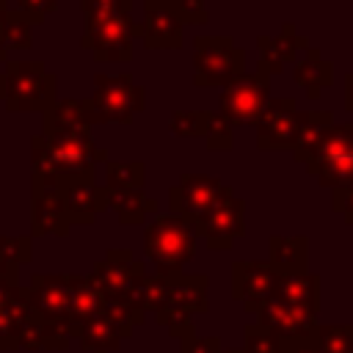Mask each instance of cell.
I'll return each mask as SVG.
<instances>
[{
    "mask_svg": "<svg viewBox=\"0 0 353 353\" xmlns=\"http://www.w3.org/2000/svg\"><path fill=\"white\" fill-rule=\"evenodd\" d=\"M176 11L185 25H204L207 22V0H174Z\"/></svg>",
    "mask_w": 353,
    "mask_h": 353,
    "instance_id": "39",
    "label": "cell"
},
{
    "mask_svg": "<svg viewBox=\"0 0 353 353\" xmlns=\"http://www.w3.org/2000/svg\"><path fill=\"white\" fill-rule=\"evenodd\" d=\"M63 190V204H66V218L69 223H83L91 226L102 210H108V193L99 188L94 179L80 176V179H66L61 185Z\"/></svg>",
    "mask_w": 353,
    "mask_h": 353,
    "instance_id": "20",
    "label": "cell"
},
{
    "mask_svg": "<svg viewBox=\"0 0 353 353\" xmlns=\"http://www.w3.org/2000/svg\"><path fill=\"white\" fill-rule=\"evenodd\" d=\"M141 36V25L132 22L130 14H119L110 19L99 22H85L83 25V50H91L97 61H116L127 63L132 58V39Z\"/></svg>",
    "mask_w": 353,
    "mask_h": 353,
    "instance_id": "10",
    "label": "cell"
},
{
    "mask_svg": "<svg viewBox=\"0 0 353 353\" xmlns=\"http://www.w3.org/2000/svg\"><path fill=\"white\" fill-rule=\"evenodd\" d=\"M105 188H143L146 165L141 160H105Z\"/></svg>",
    "mask_w": 353,
    "mask_h": 353,
    "instance_id": "30",
    "label": "cell"
},
{
    "mask_svg": "<svg viewBox=\"0 0 353 353\" xmlns=\"http://www.w3.org/2000/svg\"><path fill=\"white\" fill-rule=\"evenodd\" d=\"M108 193V210L116 212L119 223L135 226L143 223L149 212L157 210V201L143 193V188H105Z\"/></svg>",
    "mask_w": 353,
    "mask_h": 353,
    "instance_id": "23",
    "label": "cell"
},
{
    "mask_svg": "<svg viewBox=\"0 0 353 353\" xmlns=\"http://www.w3.org/2000/svg\"><path fill=\"white\" fill-rule=\"evenodd\" d=\"M44 135L50 141V149H52V160H55L61 185L66 179H80V176L94 179V165L108 160L105 157V149L94 146L91 127H83V130L52 127V130H44Z\"/></svg>",
    "mask_w": 353,
    "mask_h": 353,
    "instance_id": "6",
    "label": "cell"
},
{
    "mask_svg": "<svg viewBox=\"0 0 353 353\" xmlns=\"http://www.w3.org/2000/svg\"><path fill=\"white\" fill-rule=\"evenodd\" d=\"M207 146L212 152H229L234 146V132H232V124L223 121L218 113H212V121H210V130H207Z\"/></svg>",
    "mask_w": 353,
    "mask_h": 353,
    "instance_id": "37",
    "label": "cell"
},
{
    "mask_svg": "<svg viewBox=\"0 0 353 353\" xmlns=\"http://www.w3.org/2000/svg\"><path fill=\"white\" fill-rule=\"evenodd\" d=\"M72 342L74 339L63 328L41 320L39 314H33L19 334V350H69Z\"/></svg>",
    "mask_w": 353,
    "mask_h": 353,
    "instance_id": "27",
    "label": "cell"
},
{
    "mask_svg": "<svg viewBox=\"0 0 353 353\" xmlns=\"http://www.w3.org/2000/svg\"><path fill=\"white\" fill-rule=\"evenodd\" d=\"M320 353H353V325H328L320 323L309 339Z\"/></svg>",
    "mask_w": 353,
    "mask_h": 353,
    "instance_id": "31",
    "label": "cell"
},
{
    "mask_svg": "<svg viewBox=\"0 0 353 353\" xmlns=\"http://www.w3.org/2000/svg\"><path fill=\"white\" fill-rule=\"evenodd\" d=\"M268 262L279 270V273H301L309 270V237L303 234H273L268 240Z\"/></svg>",
    "mask_w": 353,
    "mask_h": 353,
    "instance_id": "24",
    "label": "cell"
},
{
    "mask_svg": "<svg viewBox=\"0 0 353 353\" xmlns=\"http://www.w3.org/2000/svg\"><path fill=\"white\" fill-rule=\"evenodd\" d=\"M301 110L292 97H276L265 105L262 116L256 119V146L262 152H292L298 141Z\"/></svg>",
    "mask_w": 353,
    "mask_h": 353,
    "instance_id": "11",
    "label": "cell"
},
{
    "mask_svg": "<svg viewBox=\"0 0 353 353\" xmlns=\"http://www.w3.org/2000/svg\"><path fill=\"white\" fill-rule=\"evenodd\" d=\"M256 47H259V72L270 77V74H281L287 63H295L298 50H309V39L301 36L292 22H284L279 36H259Z\"/></svg>",
    "mask_w": 353,
    "mask_h": 353,
    "instance_id": "19",
    "label": "cell"
},
{
    "mask_svg": "<svg viewBox=\"0 0 353 353\" xmlns=\"http://www.w3.org/2000/svg\"><path fill=\"white\" fill-rule=\"evenodd\" d=\"M196 232L210 251H229L245 234V201L232 193L196 223Z\"/></svg>",
    "mask_w": 353,
    "mask_h": 353,
    "instance_id": "13",
    "label": "cell"
},
{
    "mask_svg": "<svg viewBox=\"0 0 353 353\" xmlns=\"http://www.w3.org/2000/svg\"><path fill=\"white\" fill-rule=\"evenodd\" d=\"M33 317L25 287L14 279L0 281V350H19V334Z\"/></svg>",
    "mask_w": 353,
    "mask_h": 353,
    "instance_id": "18",
    "label": "cell"
},
{
    "mask_svg": "<svg viewBox=\"0 0 353 353\" xmlns=\"http://www.w3.org/2000/svg\"><path fill=\"white\" fill-rule=\"evenodd\" d=\"M210 309L207 303V276L204 273H176L165 276V292L163 303L154 312V323L163 325L176 342L196 334L193 331V314H204Z\"/></svg>",
    "mask_w": 353,
    "mask_h": 353,
    "instance_id": "3",
    "label": "cell"
},
{
    "mask_svg": "<svg viewBox=\"0 0 353 353\" xmlns=\"http://www.w3.org/2000/svg\"><path fill=\"white\" fill-rule=\"evenodd\" d=\"M345 110H353V72L345 74Z\"/></svg>",
    "mask_w": 353,
    "mask_h": 353,
    "instance_id": "43",
    "label": "cell"
},
{
    "mask_svg": "<svg viewBox=\"0 0 353 353\" xmlns=\"http://www.w3.org/2000/svg\"><path fill=\"white\" fill-rule=\"evenodd\" d=\"M88 276L94 279V284L99 287V292L105 298L127 301L132 295V290L143 281L146 268H143V262L132 259V254L127 248H108L105 259H99Z\"/></svg>",
    "mask_w": 353,
    "mask_h": 353,
    "instance_id": "12",
    "label": "cell"
},
{
    "mask_svg": "<svg viewBox=\"0 0 353 353\" xmlns=\"http://www.w3.org/2000/svg\"><path fill=\"white\" fill-rule=\"evenodd\" d=\"M256 323H262L265 328H270L276 336H281L284 342H309L320 325L317 314L281 303L276 298H270L268 303H262V309L256 312Z\"/></svg>",
    "mask_w": 353,
    "mask_h": 353,
    "instance_id": "17",
    "label": "cell"
},
{
    "mask_svg": "<svg viewBox=\"0 0 353 353\" xmlns=\"http://www.w3.org/2000/svg\"><path fill=\"white\" fill-rule=\"evenodd\" d=\"M212 113L204 110H176L168 119V127L174 135H185V138H207Z\"/></svg>",
    "mask_w": 353,
    "mask_h": 353,
    "instance_id": "33",
    "label": "cell"
},
{
    "mask_svg": "<svg viewBox=\"0 0 353 353\" xmlns=\"http://www.w3.org/2000/svg\"><path fill=\"white\" fill-rule=\"evenodd\" d=\"M0 74H3V69H0Z\"/></svg>",
    "mask_w": 353,
    "mask_h": 353,
    "instance_id": "46",
    "label": "cell"
},
{
    "mask_svg": "<svg viewBox=\"0 0 353 353\" xmlns=\"http://www.w3.org/2000/svg\"><path fill=\"white\" fill-rule=\"evenodd\" d=\"M334 127V116L331 110H301V127H298V141L292 146V157L295 163H309L314 149L320 146L323 135Z\"/></svg>",
    "mask_w": 353,
    "mask_h": 353,
    "instance_id": "25",
    "label": "cell"
},
{
    "mask_svg": "<svg viewBox=\"0 0 353 353\" xmlns=\"http://www.w3.org/2000/svg\"><path fill=\"white\" fill-rule=\"evenodd\" d=\"M270 102V77L265 72H243L232 83L223 85L218 97V116L229 121L232 127L237 124H256L262 116L265 105Z\"/></svg>",
    "mask_w": 353,
    "mask_h": 353,
    "instance_id": "7",
    "label": "cell"
},
{
    "mask_svg": "<svg viewBox=\"0 0 353 353\" xmlns=\"http://www.w3.org/2000/svg\"><path fill=\"white\" fill-rule=\"evenodd\" d=\"M130 3L132 0H80L83 22H99L119 14H130Z\"/></svg>",
    "mask_w": 353,
    "mask_h": 353,
    "instance_id": "35",
    "label": "cell"
},
{
    "mask_svg": "<svg viewBox=\"0 0 353 353\" xmlns=\"http://www.w3.org/2000/svg\"><path fill=\"white\" fill-rule=\"evenodd\" d=\"M276 281H279V270L270 262L240 259L232 265V295L234 301L243 303L248 314H256L262 303L273 298Z\"/></svg>",
    "mask_w": 353,
    "mask_h": 353,
    "instance_id": "15",
    "label": "cell"
},
{
    "mask_svg": "<svg viewBox=\"0 0 353 353\" xmlns=\"http://www.w3.org/2000/svg\"><path fill=\"white\" fill-rule=\"evenodd\" d=\"M132 331H127L124 325H119L113 317H108L102 309L85 320L77 331V342L83 350H94V353H110L116 347H121V342L130 336Z\"/></svg>",
    "mask_w": 353,
    "mask_h": 353,
    "instance_id": "22",
    "label": "cell"
},
{
    "mask_svg": "<svg viewBox=\"0 0 353 353\" xmlns=\"http://www.w3.org/2000/svg\"><path fill=\"white\" fill-rule=\"evenodd\" d=\"M146 105L143 85L132 83L130 74H97L94 94L85 99L88 124H130Z\"/></svg>",
    "mask_w": 353,
    "mask_h": 353,
    "instance_id": "4",
    "label": "cell"
},
{
    "mask_svg": "<svg viewBox=\"0 0 353 353\" xmlns=\"http://www.w3.org/2000/svg\"><path fill=\"white\" fill-rule=\"evenodd\" d=\"M331 210L353 226V190H331Z\"/></svg>",
    "mask_w": 353,
    "mask_h": 353,
    "instance_id": "40",
    "label": "cell"
},
{
    "mask_svg": "<svg viewBox=\"0 0 353 353\" xmlns=\"http://www.w3.org/2000/svg\"><path fill=\"white\" fill-rule=\"evenodd\" d=\"M69 218L63 204V190L58 182H41L30 179V234L33 237H66L69 234Z\"/></svg>",
    "mask_w": 353,
    "mask_h": 353,
    "instance_id": "14",
    "label": "cell"
},
{
    "mask_svg": "<svg viewBox=\"0 0 353 353\" xmlns=\"http://www.w3.org/2000/svg\"><path fill=\"white\" fill-rule=\"evenodd\" d=\"M58 80L36 61H8L0 74V99L11 113H47L55 99Z\"/></svg>",
    "mask_w": 353,
    "mask_h": 353,
    "instance_id": "2",
    "label": "cell"
},
{
    "mask_svg": "<svg viewBox=\"0 0 353 353\" xmlns=\"http://www.w3.org/2000/svg\"><path fill=\"white\" fill-rule=\"evenodd\" d=\"M287 345L262 323H248L243 328V353H284Z\"/></svg>",
    "mask_w": 353,
    "mask_h": 353,
    "instance_id": "32",
    "label": "cell"
},
{
    "mask_svg": "<svg viewBox=\"0 0 353 353\" xmlns=\"http://www.w3.org/2000/svg\"><path fill=\"white\" fill-rule=\"evenodd\" d=\"M182 17L174 0H146L141 39L146 50H179L182 47Z\"/></svg>",
    "mask_w": 353,
    "mask_h": 353,
    "instance_id": "16",
    "label": "cell"
},
{
    "mask_svg": "<svg viewBox=\"0 0 353 353\" xmlns=\"http://www.w3.org/2000/svg\"><path fill=\"white\" fill-rule=\"evenodd\" d=\"M63 127V130H83L88 124V110L85 99H58L47 113H44V130Z\"/></svg>",
    "mask_w": 353,
    "mask_h": 353,
    "instance_id": "29",
    "label": "cell"
},
{
    "mask_svg": "<svg viewBox=\"0 0 353 353\" xmlns=\"http://www.w3.org/2000/svg\"><path fill=\"white\" fill-rule=\"evenodd\" d=\"M14 3H17V11L28 22H39L58 8V0H14Z\"/></svg>",
    "mask_w": 353,
    "mask_h": 353,
    "instance_id": "38",
    "label": "cell"
},
{
    "mask_svg": "<svg viewBox=\"0 0 353 353\" xmlns=\"http://www.w3.org/2000/svg\"><path fill=\"white\" fill-rule=\"evenodd\" d=\"M245 72V50L232 36H196L193 39V83L226 85Z\"/></svg>",
    "mask_w": 353,
    "mask_h": 353,
    "instance_id": "5",
    "label": "cell"
},
{
    "mask_svg": "<svg viewBox=\"0 0 353 353\" xmlns=\"http://www.w3.org/2000/svg\"><path fill=\"white\" fill-rule=\"evenodd\" d=\"M234 190L207 174H182L179 182L168 188V210L190 223H199L215 204L229 199Z\"/></svg>",
    "mask_w": 353,
    "mask_h": 353,
    "instance_id": "8",
    "label": "cell"
},
{
    "mask_svg": "<svg viewBox=\"0 0 353 353\" xmlns=\"http://www.w3.org/2000/svg\"><path fill=\"white\" fill-rule=\"evenodd\" d=\"M284 345H287L284 353H320L312 342H284Z\"/></svg>",
    "mask_w": 353,
    "mask_h": 353,
    "instance_id": "41",
    "label": "cell"
},
{
    "mask_svg": "<svg viewBox=\"0 0 353 353\" xmlns=\"http://www.w3.org/2000/svg\"><path fill=\"white\" fill-rule=\"evenodd\" d=\"M3 47L6 50H30L33 47V30L30 22L19 11H8L3 22Z\"/></svg>",
    "mask_w": 353,
    "mask_h": 353,
    "instance_id": "34",
    "label": "cell"
},
{
    "mask_svg": "<svg viewBox=\"0 0 353 353\" xmlns=\"http://www.w3.org/2000/svg\"><path fill=\"white\" fill-rule=\"evenodd\" d=\"M17 270H19V268L8 265V262L3 259V254H0V281H3V279H14V281H17Z\"/></svg>",
    "mask_w": 353,
    "mask_h": 353,
    "instance_id": "44",
    "label": "cell"
},
{
    "mask_svg": "<svg viewBox=\"0 0 353 353\" xmlns=\"http://www.w3.org/2000/svg\"><path fill=\"white\" fill-rule=\"evenodd\" d=\"M292 77H295V83H298L301 88H306V97H309V99H317L320 91L334 83V63L325 61V58L320 55V50L309 47V50H306V58L295 63Z\"/></svg>",
    "mask_w": 353,
    "mask_h": 353,
    "instance_id": "26",
    "label": "cell"
},
{
    "mask_svg": "<svg viewBox=\"0 0 353 353\" xmlns=\"http://www.w3.org/2000/svg\"><path fill=\"white\" fill-rule=\"evenodd\" d=\"M6 14H8V8H6V0H0V69H6V47H3V22H6Z\"/></svg>",
    "mask_w": 353,
    "mask_h": 353,
    "instance_id": "42",
    "label": "cell"
},
{
    "mask_svg": "<svg viewBox=\"0 0 353 353\" xmlns=\"http://www.w3.org/2000/svg\"><path fill=\"white\" fill-rule=\"evenodd\" d=\"M212 353H243V347H218V350H212Z\"/></svg>",
    "mask_w": 353,
    "mask_h": 353,
    "instance_id": "45",
    "label": "cell"
},
{
    "mask_svg": "<svg viewBox=\"0 0 353 353\" xmlns=\"http://www.w3.org/2000/svg\"><path fill=\"white\" fill-rule=\"evenodd\" d=\"M273 298L298 309H306L312 314H317L320 309V279L312 270H301V273H279Z\"/></svg>",
    "mask_w": 353,
    "mask_h": 353,
    "instance_id": "21",
    "label": "cell"
},
{
    "mask_svg": "<svg viewBox=\"0 0 353 353\" xmlns=\"http://www.w3.org/2000/svg\"><path fill=\"white\" fill-rule=\"evenodd\" d=\"M0 254L14 268L28 265L33 259V240L30 237H0Z\"/></svg>",
    "mask_w": 353,
    "mask_h": 353,
    "instance_id": "36",
    "label": "cell"
},
{
    "mask_svg": "<svg viewBox=\"0 0 353 353\" xmlns=\"http://www.w3.org/2000/svg\"><path fill=\"white\" fill-rule=\"evenodd\" d=\"M28 303L33 314L63 328L74 339V328L69 320L72 312V273H33L25 287Z\"/></svg>",
    "mask_w": 353,
    "mask_h": 353,
    "instance_id": "9",
    "label": "cell"
},
{
    "mask_svg": "<svg viewBox=\"0 0 353 353\" xmlns=\"http://www.w3.org/2000/svg\"><path fill=\"white\" fill-rule=\"evenodd\" d=\"M99 306H102V292L94 284V279L72 273V312H69V320H72V328H74V339H77L80 325L85 320H91L99 312Z\"/></svg>",
    "mask_w": 353,
    "mask_h": 353,
    "instance_id": "28",
    "label": "cell"
},
{
    "mask_svg": "<svg viewBox=\"0 0 353 353\" xmlns=\"http://www.w3.org/2000/svg\"><path fill=\"white\" fill-rule=\"evenodd\" d=\"M199 232L196 223L168 212L157 215L143 229V251L154 265L157 276H176L196 256Z\"/></svg>",
    "mask_w": 353,
    "mask_h": 353,
    "instance_id": "1",
    "label": "cell"
}]
</instances>
